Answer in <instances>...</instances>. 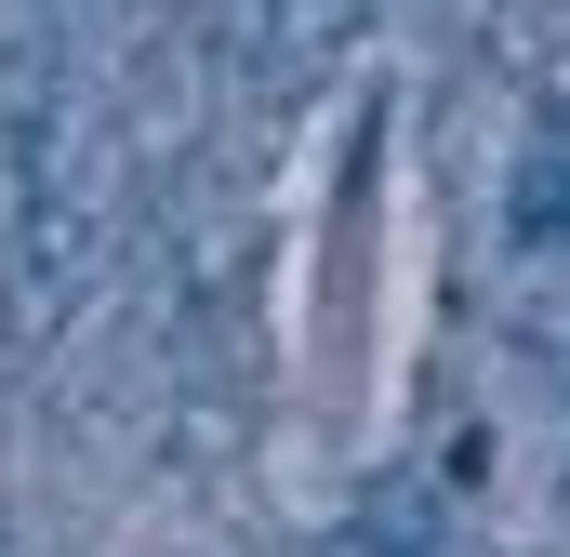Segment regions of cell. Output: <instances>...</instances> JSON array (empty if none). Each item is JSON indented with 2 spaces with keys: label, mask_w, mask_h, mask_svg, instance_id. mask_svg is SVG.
Returning <instances> with one entry per match:
<instances>
[{
  "label": "cell",
  "mask_w": 570,
  "mask_h": 557,
  "mask_svg": "<svg viewBox=\"0 0 570 557\" xmlns=\"http://www.w3.org/2000/svg\"><path fill=\"white\" fill-rule=\"evenodd\" d=\"M412 332V173H399V67H372L305 159V253H292V424L305 478L358 465L385 438Z\"/></svg>",
  "instance_id": "6da1fadb"
}]
</instances>
